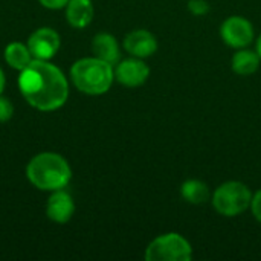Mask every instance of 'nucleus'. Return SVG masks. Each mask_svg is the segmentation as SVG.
<instances>
[{"instance_id":"obj_13","label":"nucleus","mask_w":261,"mask_h":261,"mask_svg":"<svg viewBox=\"0 0 261 261\" xmlns=\"http://www.w3.org/2000/svg\"><path fill=\"white\" fill-rule=\"evenodd\" d=\"M260 63L261 60L257 50H251V49L243 47L234 54V57L231 60V67L237 75L248 76V75H252L258 70Z\"/></svg>"},{"instance_id":"obj_11","label":"nucleus","mask_w":261,"mask_h":261,"mask_svg":"<svg viewBox=\"0 0 261 261\" xmlns=\"http://www.w3.org/2000/svg\"><path fill=\"white\" fill-rule=\"evenodd\" d=\"M92 50L96 58H101L112 66L119 63L121 49H119L118 40L112 34H107V32L96 34L92 41Z\"/></svg>"},{"instance_id":"obj_1","label":"nucleus","mask_w":261,"mask_h":261,"mask_svg":"<svg viewBox=\"0 0 261 261\" xmlns=\"http://www.w3.org/2000/svg\"><path fill=\"white\" fill-rule=\"evenodd\" d=\"M18 89L29 106L41 112L63 107L69 96V83L64 73L52 63L35 58L20 70Z\"/></svg>"},{"instance_id":"obj_21","label":"nucleus","mask_w":261,"mask_h":261,"mask_svg":"<svg viewBox=\"0 0 261 261\" xmlns=\"http://www.w3.org/2000/svg\"><path fill=\"white\" fill-rule=\"evenodd\" d=\"M257 54H258V57H260L261 60V35L258 37V40H257Z\"/></svg>"},{"instance_id":"obj_3","label":"nucleus","mask_w":261,"mask_h":261,"mask_svg":"<svg viewBox=\"0 0 261 261\" xmlns=\"http://www.w3.org/2000/svg\"><path fill=\"white\" fill-rule=\"evenodd\" d=\"M72 83L86 95H104L113 84L115 69L107 61L92 57L75 61L70 69Z\"/></svg>"},{"instance_id":"obj_8","label":"nucleus","mask_w":261,"mask_h":261,"mask_svg":"<svg viewBox=\"0 0 261 261\" xmlns=\"http://www.w3.org/2000/svg\"><path fill=\"white\" fill-rule=\"evenodd\" d=\"M150 76V67L142 58H127L115 67V80L125 87H139Z\"/></svg>"},{"instance_id":"obj_10","label":"nucleus","mask_w":261,"mask_h":261,"mask_svg":"<svg viewBox=\"0 0 261 261\" xmlns=\"http://www.w3.org/2000/svg\"><path fill=\"white\" fill-rule=\"evenodd\" d=\"M75 213V203L69 193L64 190L52 191V196L47 200L46 205V214L47 217L55 223H67Z\"/></svg>"},{"instance_id":"obj_5","label":"nucleus","mask_w":261,"mask_h":261,"mask_svg":"<svg viewBox=\"0 0 261 261\" xmlns=\"http://www.w3.org/2000/svg\"><path fill=\"white\" fill-rule=\"evenodd\" d=\"M144 257L147 261H191L193 246L184 236L167 232L150 242Z\"/></svg>"},{"instance_id":"obj_16","label":"nucleus","mask_w":261,"mask_h":261,"mask_svg":"<svg viewBox=\"0 0 261 261\" xmlns=\"http://www.w3.org/2000/svg\"><path fill=\"white\" fill-rule=\"evenodd\" d=\"M188 9H190L191 14L202 17V15H206L210 12L211 6H210V3L206 0H190L188 2Z\"/></svg>"},{"instance_id":"obj_20","label":"nucleus","mask_w":261,"mask_h":261,"mask_svg":"<svg viewBox=\"0 0 261 261\" xmlns=\"http://www.w3.org/2000/svg\"><path fill=\"white\" fill-rule=\"evenodd\" d=\"M3 89H5V73H3V70L0 67V95L3 92Z\"/></svg>"},{"instance_id":"obj_12","label":"nucleus","mask_w":261,"mask_h":261,"mask_svg":"<svg viewBox=\"0 0 261 261\" xmlns=\"http://www.w3.org/2000/svg\"><path fill=\"white\" fill-rule=\"evenodd\" d=\"M93 12L92 0H69L66 5V18L69 24L76 29H83L90 24Z\"/></svg>"},{"instance_id":"obj_9","label":"nucleus","mask_w":261,"mask_h":261,"mask_svg":"<svg viewBox=\"0 0 261 261\" xmlns=\"http://www.w3.org/2000/svg\"><path fill=\"white\" fill-rule=\"evenodd\" d=\"M124 49L136 58H148L158 50L156 37L147 29H135L124 38Z\"/></svg>"},{"instance_id":"obj_17","label":"nucleus","mask_w":261,"mask_h":261,"mask_svg":"<svg viewBox=\"0 0 261 261\" xmlns=\"http://www.w3.org/2000/svg\"><path fill=\"white\" fill-rule=\"evenodd\" d=\"M14 115V107L11 101L5 96L0 95V122H6L12 118Z\"/></svg>"},{"instance_id":"obj_2","label":"nucleus","mask_w":261,"mask_h":261,"mask_svg":"<svg viewBox=\"0 0 261 261\" xmlns=\"http://www.w3.org/2000/svg\"><path fill=\"white\" fill-rule=\"evenodd\" d=\"M26 174L29 182L41 191L64 190L72 179V170L67 161L49 151L34 156L28 164Z\"/></svg>"},{"instance_id":"obj_4","label":"nucleus","mask_w":261,"mask_h":261,"mask_svg":"<svg viewBox=\"0 0 261 261\" xmlns=\"http://www.w3.org/2000/svg\"><path fill=\"white\" fill-rule=\"evenodd\" d=\"M251 190L239 180H229L219 185L213 194V206L223 217H237L251 208Z\"/></svg>"},{"instance_id":"obj_18","label":"nucleus","mask_w":261,"mask_h":261,"mask_svg":"<svg viewBox=\"0 0 261 261\" xmlns=\"http://www.w3.org/2000/svg\"><path fill=\"white\" fill-rule=\"evenodd\" d=\"M251 210H252V214H254V217L258 220V223L261 225V190L260 191H257V193L252 196Z\"/></svg>"},{"instance_id":"obj_7","label":"nucleus","mask_w":261,"mask_h":261,"mask_svg":"<svg viewBox=\"0 0 261 261\" xmlns=\"http://www.w3.org/2000/svg\"><path fill=\"white\" fill-rule=\"evenodd\" d=\"M61 44L58 32L50 28H40L34 31L28 40V47L35 60L49 61L55 57Z\"/></svg>"},{"instance_id":"obj_14","label":"nucleus","mask_w":261,"mask_h":261,"mask_svg":"<svg viewBox=\"0 0 261 261\" xmlns=\"http://www.w3.org/2000/svg\"><path fill=\"white\" fill-rule=\"evenodd\" d=\"M180 196L185 202H188L191 205H203L210 200L211 193L205 182H202L199 179H190L182 184Z\"/></svg>"},{"instance_id":"obj_15","label":"nucleus","mask_w":261,"mask_h":261,"mask_svg":"<svg viewBox=\"0 0 261 261\" xmlns=\"http://www.w3.org/2000/svg\"><path fill=\"white\" fill-rule=\"evenodd\" d=\"M5 60H6V63L12 69L23 70L34 60V57H32L28 44L14 41V43L6 46V49H5Z\"/></svg>"},{"instance_id":"obj_6","label":"nucleus","mask_w":261,"mask_h":261,"mask_svg":"<svg viewBox=\"0 0 261 261\" xmlns=\"http://www.w3.org/2000/svg\"><path fill=\"white\" fill-rule=\"evenodd\" d=\"M220 37L229 47L243 49L254 41V26L242 15H231L222 23Z\"/></svg>"},{"instance_id":"obj_19","label":"nucleus","mask_w":261,"mask_h":261,"mask_svg":"<svg viewBox=\"0 0 261 261\" xmlns=\"http://www.w3.org/2000/svg\"><path fill=\"white\" fill-rule=\"evenodd\" d=\"M47 9H60L69 3V0H38Z\"/></svg>"}]
</instances>
